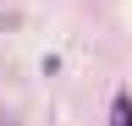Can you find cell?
Wrapping results in <instances>:
<instances>
[{
    "instance_id": "6da1fadb",
    "label": "cell",
    "mask_w": 132,
    "mask_h": 126,
    "mask_svg": "<svg viewBox=\"0 0 132 126\" xmlns=\"http://www.w3.org/2000/svg\"><path fill=\"white\" fill-rule=\"evenodd\" d=\"M110 126H132V93H116L110 99Z\"/></svg>"
}]
</instances>
